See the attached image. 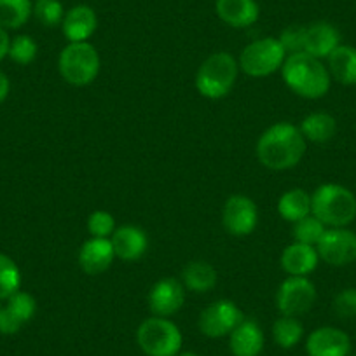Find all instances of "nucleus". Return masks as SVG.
Segmentation results:
<instances>
[{
	"label": "nucleus",
	"mask_w": 356,
	"mask_h": 356,
	"mask_svg": "<svg viewBox=\"0 0 356 356\" xmlns=\"http://www.w3.org/2000/svg\"><path fill=\"white\" fill-rule=\"evenodd\" d=\"M306 138L299 126L276 122L257 140L255 154L259 163L271 171L292 170L306 154Z\"/></svg>",
	"instance_id": "1"
},
{
	"label": "nucleus",
	"mask_w": 356,
	"mask_h": 356,
	"mask_svg": "<svg viewBox=\"0 0 356 356\" xmlns=\"http://www.w3.org/2000/svg\"><path fill=\"white\" fill-rule=\"evenodd\" d=\"M285 84L306 100H320L328 93L332 77L321 60L307 53L289 54L282 67Z\"/></svg>",
	"instance_id": "2"
},
{
	"label": "nucleus",
	"mask_w": 356,
	"mask_h": 356,
	"mask_svg": "<svg viewBox=\"0 0 356 356\" xmlns=\"http://www.w3.org/2000/svg\"><path fill=\"white\" fill-rule=\"evenodd\" d=\"M311 213L330 227H348L356 218V196L344 186L323 184L311 194Z\"/></svg>",
	"instance_id": "3"
},
{
	"label": "nucleus",
	"mask_w": 356,
	"mask_h": 356,
	"mask_svg": "<svg viewBox=\"0 0 356 356\" xmlns=\"http://www.w3.org/2000/svg\"><path fill=\"white\" fill-rule=\"evenodd\" d=\"M238 74L239 63L231 53H213L197 68L196 88L201 97L220 100L234 89Z\"/></svg>",
	"instance_id": "4"
},
{
	"label": "nucleus",
	"mask_w": 356,
	"mask_h": 356,
	"mask_svg": "<svg viewBox=\"0 0 356 356\" xmlns=\"http://www.w3.org/2000/svg\"><path fill=\"white\" fill-rule=\"evenodd\" d=\"M100 54L89 42H68L58 58V70L67 84L75 88L89 86L100 74Z\"/></svg>",
	"instance_id": "5"
},
{
	"label": "nucleus",
	"mask_w": 356,
	"mask_h": 356,
	"mask_svg": "<svg viewBox=\"0 0 356 356\" xmlns=\"http://www.w3.org/2000/svg\"><path fill=\"white\" fill-rule=\"evenodd\" d=\"M182 341L180 328L168 318H147L136 330V342L147 356H177Z\"/></svg>",
	"instance_id": "6"
},
{
	"label": "nucleus",
	"mask_w": 356,
	"mask_h": 356,
	"mask_svg": "<svg viewBox=\"0 0 356 356\" xmlns=\"http://www.w3.org/2000/svg\"><path fill=\"white\" fill-rule=\"evenodd\" d=\"M286 53L278 39L264 37L250 42L239 54V70L250 77H267L282 70Z\"/></svg>",
	"instance_id": "7"
},
{
	"label": "nucleus",
	"mask_w": 356,
	"mask_h": 356,
	"mask_svg": "<svg viewBox=\"0 0 356 356\" xmlns=\"http://www.w3.org/2000/svg\"><path fill=\"white\" fill-rule=\"evenodd\" d=\"M316 299V286L307 276H289L276 292V307L283 316L299 318L311 311Z\"/></svg>",
	"instance_id": "8"
},
{
	"label": "nucleus",
	"mask_w": 356,
	"mask_h": 356,
	"mask_svg": "<svg viewBox=\"0 0 356 356\" xmlns=\"http://www.w3.org/2000/svg\"><path fill=\"white\" fill-rule=\"evenodd\" d=\"M245 320L243 311L239 309L238 304L232 300L222 299L215 300L208 307H204L200 314V330L201 334L210 339L229 337L231 332Z\"/></svg>",
	"instance_id": "9"
},
{
	"label": "nucleus",
	"mask_w": 356,
	"mask_h": 356,
	"mask_svg": "<svg viewBox=\"0 0 356 356\" xmlns=\"http://www.w3.org/2000/svg\"><path fill=\"white\" fill-rule=\"evenodd\" d=\"M318 257L325 264L344 267L356 262V232L348 227H330L316 245Z\"/></svg>",
	"instance_id": "10"
},
{
	"label": "nucleus",
	"mask_w": 356,
	"mask_h": 356,
	"mask_svg": "<svg viewBox=\"0 0 356 356\" xmlns=\"http://www.w3.org/2000/svg\"><path fill=\"white\" fill-rule=\"evenodd\" d=\"M222 224L234 238H245L255 231L259 224V208L255 201L243 194L229 197L222 210Z\"/></svg>",
	"instance_id": "11"
},
{
	"label": "nucleus",
	"mask_w": 356,
	"mask_h": 356,
	"mask_svg": "<svg viewBox=\"0 0 356 356\" xmlns=\"http://www.w3.org/2000/svg\"><path fill=\"white\" fill-rule=\"evenodd\" d=\"M149 309L154 316L170 318L184 307L186 302V286L177 278H163L150 289Z\"/></svg>",
	"instance_id": "12"
},
{
	"label": "nucleus",
	"mask_w": 356,
	"mask_h": 356,
	"mask_svg": "<svg viewBox=\"0 0 356 356\" xmlns=\"http://www.w3.org/2000/svg\"><path fill=\"white\" fill-rule=\"evenodd\" d=\"M37 302L29 292L18 290L15 296L6 299V306H0V334H18L33 316H35Z\"/></svg>",
	"instance_id": "13"
},
{
	"label": "nucleus",
	"mask_w": 356,
	"mask_h": 356,
	"mask_svg": "<svg viewBox=\"0 0 356 356\" xmlns=\"http://www.w3.org/2000/svg\"><path fill=\"white\" fill-rule=\"evenodd\" d=\"M306 351L309 356H349L351 341L341 328L320 327L307 337Z\"/></svg>",
	"instance_id": "14"
},
{
	"label": "nucleus",
	"mask_w": 356,
	"mask_h": 356,
	"mask_svg": "<svg viewBox=\"0 0 356 356\" xmlns=\"http://www.w3.org/2000/svg\"><path fill=\"white\" fill-rule=\"evenodd\" d=\"M115 259L111 238H91L79 252V266L89 276L102 275L112 266Z\"/></svg>",
	"instance_id": "15"
},
{
	"label": "nucleus",
	"mask_w": 356,
	"mask_h": 356,
	"mask_svg": "<svg viewBox=\"0 0 356 356\" xmlns=\"http://www.w3.org/2000/svg\"><path fill=\"white\" fill-rule=\"evenodd\" d=\"M112 246H114L115 257L124 262H135L145 255L149 248V238L143 229L136 225H122L114 231L111 236Z\"/></svg>",
	"instance_id": "16"
},
{
	"label": "nucleus",
	"mask_w": 356,
	"mask_h": 356,
	"mask_svg": "<svg viewBox=\"0 0 356 356\" xmlns=\"http://www.w3.org/2000/svg\"><path fill=\"white\" fill-rule=\"evenodd\" d=\"M337 46H341V33L332 23L316 22L306 26L304 53L311 54L318 60H327Z\"/></svg>",
	"instance_id": "17"
},
{
	"label": "nucleus",
	"mask_w": 356,
	"mask_h": 356,
	"mask_svg": "<svg viewBox=\"0 0 356 356\" xmlns=\"http://www.w3.org/2000/svg\"><path fill=\"white\" fill-rule=\"evenodd\" d=\"M98 18L93 8L86 4L74 6L65 15L61 29L68 42H88V39L97 32Z\"/></svg>",
	"instance_id": "18"
},
{
	"label": "nucleus",
	"mask_w": 356,
	"mask_h": 356,
	"mask_svg": "<svg viewBox=\"0 0 356 356\" xmlns=\"http://www.w3.org/2000/svg\"><path fill=\"white\" fill-rule=\"evenodd\" d=\"M215 11L218 18L232 29H248L260 16L255 0H215Z\"/></svg>",
	"instance_id": "19"
},
{
	"label": "nucleus",
	"mask_w": 356,
	"mask_h": 356,
	"mask_svg": "<svg viewBox=\"0 0 356 356\" xmlns=\"http://www.w3.org/2000/svg\"><path fill=\"white\" fill-rule=\"evenodd\" d=\"M229 349L234 356H259L264 349V332L255 320H243L229 335Z\"/></svg>",
	"instance_id": "20"
},
{
	"label": "nucleus",
	"mask_w": 356,
	"mask_h": 356,
	"mask_svg": "<svg viewBox=\"0 0 356 356\" xmlns=\"http://www.w3.org/2000/svg\"><path fill=\"white\" fill-rule=\"evenodd\" d=\"M318 260L320 257H318L316 246L293 241L283 250L280 262H282L283 271L289 276H307L316 269Z\"/></svg>",
	"instance_id": "21"
},
{
	"label": "nucleus",
	"mask_w": 356,
	"mask_h": 356,
	"mask_svg": "<svg viewBox=\"0 0 356 356\" xmlns=\"http://www.w3.org/2000/svg\"><path fill=\"white\" fill-rule=\"evenodd\" d=\"M327 68L339 84L356 86V47L344 44L335 47L327 58Z\"/></svg>",
	"instance_id": "22"
},
{
	"label": "nucleus",
	"mask_w": 356,
	"mask_h": 356,
	"mask_svg": "<svg viewBox=\"0 0 356 356\" xmlns=\"http://www.w3.org/2000/svg\"><path fill=\"white\" fill-rule=\"evenodd\" d=\"M218 275L215 267L204 260L189 262L182 271V285L194 293H207L217 286Z\"/></svg>",
	"instance_id": "23"
},
{
	"label": "nucleus",
	"mask_w": 356,
	"mask_h": 356,
	"mask_svg": "<svg viewBox=\"0 0 356 356\" xmlns=\"http://www.w3.org/2000/svg\"><path fill=\"white\" fill-rule=\"evenodd\" d=\"M299 129L306 142L327 143L337 133V121L334 115L327 114V112H313L302 119Z\"/></svg>",
	"instance_id": "24"
},
{
	"label": "nucleus",
	"mask_w": 356,
	"mask_h": 356,
	"mask_svg": "<svg viewBox=\"0 0 356 356\" xmlns=\"http://www.w3.org/2000/svg\"><path fill=\"white\" fill-rule=\"evenodd\" d=\"M278 213L283 220L292 222V224L307 217L311 215V194L299 187L286 191L278 201Z\"/></svg>",
	"instance_id": "25"
},
{
	"label": "nucleus",
	"mask_w": 356,
	"mask_h": 356,
	"mask_svg": "<svg viewBox=\"0 0 356 356\" xmlns=\"http://www.w3.org/2000/svg\"><path fill=\"white\" fill-rule=\"evenodd\" d=\"M30 0H0V29L18 30L32 16Z\"/></svg>",
	"instance_id": "26"
},
{
	"label": "nucleus",
	"mask_w": 356,
	"mask_h": 356,
	"mask_svg": "<svg viewBox=\"0 0 356 356\" xmlns=\"http://www.w3.org/2000/svg\"><path fill=\"white\" fill-rule=\"evenodd\" d=\"M304 325L299 318L293 316H280L273 325V339L276 344L283 349H292L302 341Z\"/></svg>",
	"instance_id": "27"
},
{
	"label": "nucleus",
	"mask_w": 356,
	"mask_h": 356,
	"mask_svg": "<svg viewBox=\"0 0 356 356\" xmlns=\"http://www.w3.org/2000/svg\"><path fill=\"white\" fill-rule=\"evenodd\" d=\"M22 286V271L18 264L6 253H0V300L15 296Z\"/></svg>",
	"instance_id": "28"
},
{
	"label": "nucleus",
	"mask_w": 356,
	"mask_h": 356,
	"mask_svg": "<svg viewBox=\"0 0 356 356\" xmlns=\"http://www.w3.org/2000/svg\"><path fill=\"white\" fill-rule=\"evenodd\" d=\"M327 229L328 227L323 224V222H320L313 213H311L293 224V239H296L297 243L316 246L318 243H320V239L323 238Z\"/></svg>",
	"instance_id": "29"
},
{
	"label": "nucleus",
	"mask_w": 356,
	"mask_h": 356,
	"mask_svg": "<svg viewBox=\"0 0 356 356\" xmlns=\"http://www.w3.org/2000/svg\"><path fill=\"white\" fill-rule=\"evenodd\" d=\"M32 15L44 26H58L63 23L65 9L60 0H37L33 4Z\"/></svg>",
	"instance_id": "30"
},
{
	"label": "nucleus",
	"mask_w": 356,
	"mask_h": 356,
	"mask_svg": "<svg viewBox=\"0 0 356 356\" xmlns=\"http://www.w3.org/2000/svg\"><path fill=\"white\" fill-rule=\"evenodd\" d=\"M37 42L30 35H18L11 39V46H9V54L15 63L18 65H30L37 58Z\"/></svg>",
	"instance_id": "31"
},
{
	"label": "nucleus",
	"mask_w": 356,
	"mask_h": 356,
	"mask_svg": "<svg viewBox=\"0 0 356 356\" xmlns=\"http://www.w3.org/2000/svg\"><path fill=\"white\" fill-rule=\"evenodd\" d=\"M115 231L114 215L105 210H97L88 217V232L91 238H111Z\"/></svg>",
	"instance_id": "32"
},
{
	"label": "nucleus",
	"mask_w": 356,
	"mask_h": 356,
	"mask_svg": "<svg viewBox=\"0 0 356 356\" xmlns=\"http://www.w3.org/2000/svg\"><path fill=\"white\" fill-rule=\"evenodd\" d=\"M304 35H306V26L302 25H290L286 26L278 37L280 44L285 49L286 56L296 53H304Z\"/></svg>",
	"instance_id": "33"
},
{
	"label": "nucleus",
	"mask_w": 356,
	"mask_h": 356,
	"mask_svg": "<svg viewBox=\"0 0 356 356\" xmlns=\"http://www.w3.org/2000/svg\"><path fill=\"white\" fill-rule=\"evenodd\" d=\"M334 313L337 314L342 320L356 316V289H344L335 296L334 304Z\"/></svg>",
	"instance_id": "34"
},
{
	"label": "nucleus",
	"mask_w": 356,
	"mask_h": 356,
	"mask_svg": "<svg viewBox=\"0 0 356 356\" xmlns=\"http://www.w3.org/2000/svg\"><path fill=\"white\" fill-rule=\"evenodd\" d=\"M9 46H11V37H9L8 30L0 29V61L8 58Z\"/></svg>",
	"instance_id": "35"
},
{
	"label": "nucleus",
	"mask_w": 356,
	"mask_h": 356,
	"mask_svg": "<svg viewBox=\"0 0 356 356\" xmlns=\"http://www.w3.org/2000/svg\"><path fill=\"white\" fill-rule=\"evenodd\" d=\"M9 89H11V82H9V77L0 70V104L8 98Z\"/></svg>",
	"instance_id": "36"
},
{
	"label": "nucleus",
	"mask_w": 356,
	"mask_h": 356,
	"mask_svg": "<svg viewBox=\"0 0 356 356\" xmlns=\"http://www.w3.org/2000/svg\"><path fill=\"white\" fill-rule=\"evenodd\" d=\"M177 356H197L196 353H180V355H177Z\"/></svg>",
	"instance_id": "37"
}]
</instances>
